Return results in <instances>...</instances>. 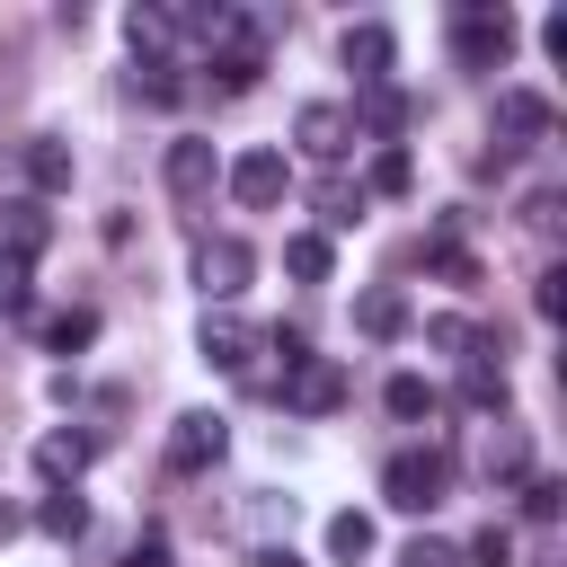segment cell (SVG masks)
I'll list each match as a JSON object with an SVG mask.
<instances>
[{"label": "cell", "instance_id": "cell-1", "mask_svg": "<svg viewBox=\"0 0 567 567\" xmlns=\"http://www.w3.org/2000/svg\"><path fill=\"white\" fill-rule=\"evenodd\" d=\"M381 496L399 505V514H434L443 496H452V452L443 443H408V452H390V470H381Z\"/></svg>", "mask_w": 567, "mask_h": 567}, {"label": "cell", "instance_id": "cell-2", "mask_svg": "<svg viewBox=\"0 0 567 567\" xmlns=\"http://www.w3.org/2000/svg\"><path fill=\"white\" fill-rule=\"evenodd\" d=\"M452 53H461V71H505V53H514V18H505L496 0L452 9Z\"/></svg>", "mask_w": 567, "mask_h": 567}, {"label": "cell", "instance_id": "cell-3", "mask_svg": "<svg viewBox=\"0 0 567 567\" xmlns=\"http://www.w3.org/2000/svg\"><path fill=\"white\" fill-rule=\"evenodd\" d=\"M221 186H230V195H239V204H248V213H275V204H284V195H292V159H284V151H266V142H257V151H239V159H230V168H221Z\"/></svg>", "mask_w": 567, "mask_h": 567}, {"label": "cell", "instance_id": "cell-4", "mask_svg": "<svg viewBox=\"0 0 567 567\" xmlns=\"http://www.w3.org/2000/svg\"><path fill=\"white\" fill-rule=\"evenodd\" d=\"M248 275H257V257H248V239H204L195 248V284H204V310H230L239 292H248Z\"/></svg>", "mask_w": 567, "mask_h": 567}, {"label": "cell", "instance_id": "cell-5", "mask_svg": "<svg viewBox=\"0 0 567 567\" xmlns=\"http://www.w3.org/2000/svg\"><path fill=\"white\" fill-rule=\"evenodd\" d=\"M221 452H230V425H221L213 408H186V416L168 425V470H177V478H204Z\"/></svg>", "mask_w": 567, "mask_h": 567}, {"label": "cell", "instance_id": "cell-6", "mask_svg": "<svg viewBox=\"0 0 567 567\" xmlns=\"http://www.w3.org/2000/svg\"><path fill=\"white\" fill-rule=\"evenodd\" d=\"M292 142H301L319 168H337V159H346V142H354V124H346V106H337V97H310V106L292 115Z\"/></svg>", "mask_w": 567, "mask_h": 567}, {"label": "cell", "instance_id": "cell-7", "mask_svg": "<svg viewBox=\"0 0 567 567\" xmlns=\"http://www.w3.org/2000/svg\"><path fill=\"white\" fill-rule=\"evenodd\" d=\"M159 177H168V195H177V204H204V195L221 186V151H213V142H168Z\"/></svg>", "mask_w": 567, "mask_h": 567}, {"label": "cell", "instance_id": "cell-8", "mask_svg": "<svg viewBox=\"0 0 567 567\" xmlns=\"http://www.w3.org/2000/svg\"><path fill=\"white\" fill-rule=\"evenodd\" d=\"M195 346H204V363H221V372H248L257 363V328L239 319V310H204V328H195Z\"/></svg>", "mask_w": 567, "mask_h": 567}, {"label": "cell", "instance_id": "cell-9", "mask_svg": "<svg viewBox=\"0 0 567 567\" xmlns=\"http://www.w3.org/2000/svg\"><path fill=\"white\" fill-rule=\"evenodd\" d=\"M284 399H292L301 416H328V408H346V363H328V354H301V363L284 372Z\"/></svg>", "mask_w": 567, "mask_h": 567}, {"label": "cell", "instance_id": "cell-10", "mask_svg": "<svg viewBox=\"0 0 567 567\" xmlns=\"http://www.w3.org/2000/svg\"><path fill=\"white\" fill-rule=\"evenodd\" d=\"M390 53H399V35H390L381 18L346 27V71H354V89H381V80H390Z\"/></svg>", "mask_w": 567, "mask_h": 567}, {"label": "cell", "instance_id": "cell-11", "mask_svg": "<svg viewBox=\"0 0 567 567\" xmlns=\"http://www.w3.org/2000/svg\"><path fill=\"white\" fill-rule=\"evenodd\" d=\"M408 115H416V106H408V97H399V89L381 80V89H363V97H354V115H346V124H354V133H372L381 151H399V133H408Z\"/></svg>", "mask_w": 567, "mask_h": 567}, {"label": "cell", "instance_id": "cell-12", "mask_svg": "<svg viewBox=\"0 0 567 567\" xmlns=\"http://www.w3.org/2000/svg\"><path fill=\"white\" fill-rule=\"evenodd\" d=\"M44 239H53V221H44V204H35V195H9V204H0V248L35 266V257H44Z\"/></svg>", "mask_w": 567, "mask_h": 567}, {"label": "cell", "instance_id": "cell-13", "mask_svg": "<svg viewBox=\"0 0 567 567\" xmlns=\"http://www.w3.org/2000/svg\"><path fill=\"white\" fill-rule=\"evenodd\" d=\"M89 452H97L89 434H71V425H53V434L35 443V478H44V487H80V470H89Z\"/></svg>", "mask_w": 567, "mask_h": 567}, {"label": "cell", "instance_id": "cell-14", "mask_svg": "<svg viewBox=\"0 0 567 567\" xmlns=\"http://www.w3.org/2000/svg\"><path fill=\"white\" fill-rule=\"evenodd\" d=\"M496 133L505 142H540L549 133V97L540 89H496Z\"/></svg>", "mask_w": 567, "mask_h": 567}, {"label": "cell", "instance_id": "cell-15", "mask_svg": "<svg viewBox=\"0 0 567 567\" xmlns=\"http://www.w3.org/2000/svg\"><path fill=\"white\" fill-rule=\"evenodd\" d=\"M496 346H478L470 354V372H461V408H478V416H505V399H514V381H505V363H487Z\"/></svg>", "mask_w": 567, "mask_h": 567}, {"label": "cell", "instance_id": "cell-16", "mask_svg": "<svg viewBox=\"0 0 567 567\" xmlns=\"http://www.w3.org/2000/svg\"><path fill=\"white\" fill-rule=\"evenodd\" d=\"M27 186H35V195H62V186H71V142L35 133V142H27Z\"/></svg>", "mask_w": 567, "mask_h": 567}, {"label": "cell", "instance_id": "cell-17", "mask_svg": "<svg viewBox=\"0 0 567 567\" xmlns=\"http://www.w3.org/2000/svg\"><path fill=\"white\" fill-rule=\"evenodd\" d=\"M124 44H133V62L151 71V62H168V9H124Z\"/></svg>", "mask_w": 567, "mask_h": 567}, {"label": "cell", "instance_id": "cell-18", "mask_svg": "<svg viewBox=\"0 0 567 567\" xmlns=\"http://www.w3.org/2000/svg\"><path fill=\"white\" fill-rule=\"evenodd\" d=\"M328 266H337V248H328L319 230H292V239H284V275H292V284H328Z\"/></svg>", "mask_w": 567, "mask_h": 567}, {"label": "cell", "instance_id": "cell-19", "mask_svg": "<svg viewBox=\"0 0 567 567\" xmlns=\"http://www.w3.org/2000/svg\"><path fill=\"white\" fill-rule=\"evenodd\" d=\"M354 328H363V337H399V328H408V292H390V284H372V292L354 301Z\"/></svg>", "mask_w": 567, "mask_h": 567}, {"label": "cell", "instance_id": "cell-20", "mask_svg": "<svg viewBox=\"0 0 567 567\" xmlns=\"http://www.w3.org/2000/svg\"><path fill=\"white\" fill-rule=\"evenodd\" d=\"M372 540H381V532H372V514H354V505H346V514H328V558L363 567V558H372Z\"/></svg>", "mask_w": 567, "mask_h": 567}, {"label": "cell", "instance_id": "cell-21", "mask_svg": "<svg viewBox=\"0 0 567 567\" xmlns=\"http://www.w3.org/2000/svg\"><path fill=\"white\" fill-rule=\"evenodd\" d=\"M363 204H372L363 186H346V177H328V186H319V239H328V230H354V221H363Z\"/></svg>", "mask_w": 567, "mask_h": 567}, {"label": "cell", "instance_id": "cell-22", "mask_svg": "<svg viewBox=\"0 0 567 567\" xmlns=\"http://www.w3.org/2000/svg\"><path fill=\"white\" fill-rule=\"evenodd\" d=\"M381 408H390L399 425H416V416H434V381H425V372H390V390H381Z\"/></svg>", "mask_w": 567, "mask_h": 567}, {"label": "cell", "instance_id": "cell-23", "mask_svg": "<svg viewBox=\"0 0 567 567\" xmlns=\"http://www.w3.org/2000/svg\"><path fill=\"white\" fill-rule=\"evenodd\" d=\"M35 523H44L53 540H80V532H89V505H80V487H53V496L35 505Z\"/></svg>", "mask_w": 567, "mask_h": 567}, {"label": "cell", "instance_id": "cell-24", "mask_svg": "<svg viewBox=\"0 0 567 567\" xmlns=\"http://www.w3.org/2000/svg\"><path fill=\"white\" fill-rule=\"evenodd\" d=\"M44 346H53V354L97 346V310H53V319H44Z\"/></svg>", "mask_w": 567, "mask_h": 567}, {"label": "cell", "instance_id": "cell-25", "mask_svg": "<svg viewBox=\"0 0 567 567\" xmlns=\"http://www.w3.org/2000/svg\"><path fill=\"white\" fill-rule=\"evenodd\" d=\"M27 275H35V266L0 248V319H27V310H35V284H27Z\"/></svg>", "mask_w": 567, "mask_h": 567}, {"label": "cell", "instance_id": "cell-26", "mask_svg": "<svg viewBox=\"0 0 567 567\" xmlns=\"http://www.w3.org/2000/svg\"><path fill=\"white\" fill-rule=\"evenodd\" d=\"M416 186V159L408 151H372V177H363V195H408Z\"/></svg>", "mask_w": 567, "mask_h": 567}, {"label": "cell", "instance_id": "cell-27", "mask_svg": "<svg viewBox=\"0 0 567 567\" xmlns=\"http://www.w3.org/2000/svg\"><path fill=\"white\" fill-rule=\"evenodd\" d=\"M523 461H532V443H523L514 425H505V434H487V452H478V470H487V478H523Z\"/></svg>", "mask_w": 567, "mask_h": 567}, {"label": "cell", "instance_id": "cell-28", "mask_svg": "<svg viewBox=\"0 0 567 567\" xmlns=\"http://www.w3.org/2000/svg\"><path fill=\"white\" fill-rule=\"evenodd\" d=\"M461 558H470V567H514V532H505V523H478Z\"/></svg>", "mask_w": 567, "mask_h": 567}, {"label": "cell", "instance_id": "cell-29", "mask_svg": "<svg viewBox=\"0 0 567 567\" xmlns=\"http://www.w3.org/2000/svg\"><path fill=\"white\" fill-rule=\"evenodd\" d=\"M257 71H266V53H213V80H221V97L257 89Z\"/></svg>", "mask_w": 567, "mask_h": 567}, {"label": "cell", "instance_id": "cell-30", "mask_svg": "<svg viewBox=\"0 0 567 567\" xmlns=\"http://www.w3.org/2000/svg\"><path fill=\"white\" fill-rule=\"evenodd\" d=\"M425 346H434V354H461V363H470V346H487V337H478L470 319H425Z\"/></svg>", "mask_w": 567, "mask_h": 567}, {"label": "cell", "instance_id": "cell-31", "mask_svg": "<svg viewBox=\"0 0 567 567\" xmlns=\"http://www.w3.org/2000/svg\"><path fill=\"white\" fill-rule=\"evenodd\" d=\"M532 310H540V319H567V266H540V284H532Z\"/></svg>", "mask_w": 567, "mask_h": 567}, {"label": "cell", "instance_id": "cell-32", "mask_svg": "<svg viewBox=\"0 0 567 567\" xmlns=\"http://www.w3.org/2000/svg\"><path fill=\"white\" fill-rule=\"evenodd\" d=\"M558 505H567L558 478H523V514H532V523H558Z\"/></svg>", "mask_w": 567, "mask_h": 567}, {"label": "cell", "instance_id": "cell-33", "mask_svg": "<svg viewBox=\"0 0 567 567\" xmlns=\"http://www.w3.org/2000/svg\"><path fill=\"white\" fill-rule=\"evenodd\" d=\"M133 97H151V106H168V97H177V71H168V62H151V71H133Z\"/></svg>", "mask_w": 567, "mask_h": 567}, {"label": "cell", "instance_id": "cell-34", "mask_svg": "<svg viewBox=\"0 0 567 567\" xmlns=\"http://www.w3.org/2000/svg\"><path fill=\"white\" fill-rule=\"evenodd\" d=\"M124 567H168V532H142V540H133V558H124Z\"/></svg>", "mask_w": 567, "mask_h": 567}, {"label": "cell", "instance_id": "cell-35", "mask_svg": "<svg viewBox=\"0 0 567 567\" xmlns=\"http://www.w3.org/2000/svg\"><path fill=\"white\" fill-rule=\"evenodd\" d=\"M399 567H461V549H443V540H416Z\"/></svg>", "mask_w": 567, "mask_h": 567}, {"label": "cell", "instance_id": "cell-36", "mask_svg": "<svg viewBox=\"0 0 567 567\" xmlns=\"http://www.w3.org/2000/svg\"><path fill=\"white\" fill-rule=\"evenodd\" d=\"M540 44H549V62H567V9H549V18H540Z\"/></svg>", "mask_w": 567, "mask_h": 567}, {"label": "cell", "instance_id": "cell-37", "mask_svg": "<svg viewBox=\"0 0 567 567\" xmlns=\"http://www.w3.org/2000/svg\"><path fill=\"white\" fill-rule=\"evenodd\" d=\"M9 97H18V53L0 62V106H9Z\"/></svg>", "mask_w": 567, "mask_h": 567}, {"label": "cell", "instance_id": "cell-38", "mask_svg": "<svg viewBox=\"0 0 567 567\" xmlns=\"http://www.w3.org/2000/svg\"><path fill=\"white\" fill-rule=\"evenodd\" d=\"M257 567H301V558L292 549H257Z\"/></svg>", "mask_w": 567, "mask_h": 567}, {"label": "cell", "instance_id": "cell-39", "mask_svg": "<svg viewBox=\"0 0 567 567\" xmlns=\"http://www.w3.org/2000/svg\"><path fill=\"white\" fill-rule=\"evenodd\" d=\"M9 532H18V505H0V540H9Z\"/></svg>", "mask_w": 567, "mask_h": 567}]
</instances>
